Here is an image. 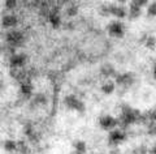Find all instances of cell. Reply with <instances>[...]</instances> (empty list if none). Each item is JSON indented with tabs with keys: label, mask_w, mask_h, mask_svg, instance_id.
I'll list each match as a JSON object with an SVG mask.
<instances>
[{
	"label": "cell",
	"mask_w": 156,
	"mask_h": 154,
	"mask_svg": "<svg viewBox=\"0 0 156 154\" xmlns=\"http://www.w3.org/2000/svg\"><path fill=\"white\" fill-rule=\"evenodd\" d=\"M26 42V37L25 33L20 29H9L5 32L4 36V43L8 44L9 47H12L14 50H17L20 47H22Z\"/></svg>",
	"instance_id": "6da1fadb"
},
{
	"label": "cell",
	"mask_w": 156,
	"mask_h": 154,
	"mask_svg": "<svg viewBox=\"0 0 156 154\" xmlns=\"http://www.w3.org/2000/svg\"><path fill=\"white\" fill-rule=\"evenodd\" d=\"M64 105L68 110H73V111H77V112H81L83 114L86 111V106L85 103L78 99L74 94H68V96L64 98Z\"/></svg>",
	"instance_id": "7a4b0ae2"
},
{
	"label": "cell",
	"mask_w": 156,
	"mask_h": 154,
	"mask_svg": "<svg viewBox=\"0 0 156 154\" xmlns=\"http://www.w3.org/2000/svg\"><path fill=\"white\" fill-rule=\"evenodd\" d=\"M148 6L147 0H133L129 3L128 7V17L130 20H136L142 14V7Z\"/></svg>",
	"instance_id": "3957f363"
},
{
	"label": "cell",
	"mask_w": 156,
	"mask_h": 154,
	"mask_svg": "<svg viewBox=\"0 0 156 154\" xmlns=\"http://www.w3.org/2000/svg\"><path fill=\"white\" fill-rule=\"evenodd\" d=\"M128 136H126V132L119 130V128H115L112 130L109 133H108V145L112 146V148H117L120 144H122Z\"/></svg>",
	"instance_id": "277c9868"
},
{
	"label": "cell",
	"mask_w": 156,
	"mask_h": 154,
	"mask_svg": "<svg viewBox=\"0 0 156 154\" xmlns=\"http://www.w3.org/2000/svg\"><path fill=\"white\" fill-rule=\"evenodd\" d=\"M107 32L113 38H122L125 36V25L119 20H116L107 25Z\"/></svg>",
	"instance_id": "5b68a950"
},
{
	"label": "cell",
	"mask_w": 156,
	"mask_h": 154,
	"mask_svg": "<svg viewBox=\"0 0 156 154\" xmlns=\"http://www.w3.org/2000/svg\"><path fill=\"white\" fill-rule=\"evenodd\" d=\"M27 60H29V56L25 52L17 51L8 59V63H9V67L11 68H25Z\"/></svg>",
	"instance_id": "8992f818"
},
{
	"label": "cell",
	"mask_w": 156,
	"mask_h": 154,
	"mask_svg": "<svg viewBox=\"0 0 156 154\" xmlns=\"http://www.w3.org/2000/svg\"><path fill=\"white\" fill-rule=\"evenodd\" d=\"M135 78H134V74L130 73V72H126V73H117L115 76V84L119 85L124 89H129L131 85L134 84Z\"/></svg>",
	"instance_id": "52a82bcc"
},
{
	"label": "cell",
	"mask_w": 156,
	"mask_h": 154,
	"mask_svg": "<svg viewBox=\"0 0 156 154\" xmlns=\"http://www.w3.org/2000/svg\"><path fill=\"white\" fill-rule=\"evenodd\" d=\"M99 126H100L101 130L111 132L112 130L117 128V119L115 116L108 115V114H107V115L100 116V119H99Z\"/></svg>",
	"instance_id": "ba28073f"
},
{
	"label": "cell",
	"mask_w": 156,
	"mask_h": 154,
	"mask_svg": "<svg viewBox=\"0 0 156 154\" xmlns=\"http://www.w3.org/2000/svg\"><path fill=\"white\" fill-rule=\"evenodd\" d=\"M20 93H21V96L26 101L31 99V97L34 96V85H33L31 78H27V80L20 84Z\"/></svg>",
	"instance_id": "9c48e42d"
},
{
	"label": "cell",
	"mask_w": 156,
	"mask_h": 154,
	"mask_svg": "<svg viewBox=\"0 0 156 154\" xmlns=\"http://www.w3.org/2000/svg\"><path fill=\"white\" fill-rule=\"evenodd\" d=\"M18 25V16L17 14H13V13H8L5 16H3L2 18V26L4 29H16V26Z\"/></svg>",
	"instance_id": "30bf717a"
},
{
	"label": "cell",
	"mask_w": 156,
	"mask_h": 154,
	"mask_svg": "<svg viewBox=\"0 0 156 154\" xmlns=\"http://www.w3.org/2000/svg\"><path fill=\"white\" fill-rule=\"evenodd\" d=\"M100 74L105 78V80H112V78H115V76L117 74V71L111 63H105L100 67Z\"/></svg>",
	"instance_id": "8fae6325"
},
{
	"label": "cell",
	"mask_w": 156,
	"mask_h": 154,
	"mask_svg": "<svg viewBox=\"0 0 156 154\" xmlns=\"http://www.w3.org/2000/svg\"><path fill=\"white\" fill-rule=\"evenodd\" d=\"M48 102L47 96L44 93H37L34 94L30 99V105L31 107H41V106H46Z\"/></svg>",
	"instance_id": "7c38bea8"
},
{
	"label": "cell",
	"mask_w": 156,
	"mask_h": 154,
	"mask_svg": "<svg viewBox=\"0 0 156 154\" xmlns=\"http://www.w3.org/2000/svg\"><path fill=\"white\" fill-rule=\"evenodd\" d=\"M112 16L119 18V21L121 18H125L126 16H128V8L121 6V4H119V6H116V4H113V9H112Z\"/></svg>",
	"instance_id": "4fadbf2b"
},
{
	"label": "cell",
	"mask_w": 156,
	"mask_h": 154,
	"mask_svg": "<svg viewBox=\"0 0 156 154\" xmlns=\"http://www.w3.org/2000/svg\"><path fill=\"white\" fill-rule=\"evenodd\" d=\"M100 90L103 92L104 94H107V96L112 94V93L116 90V84H115V81L113 80H105L103 84H101Z\"/></svg>",
	"instance_id": "5bb4252c"
},
{
	"label": "cell",
	"mask_w": 156,
	"mask_h": 154,
	"mask_svg": "<svg viewBox=\"0 0 156 154\" xmlns=\"http://www.w3.org/2000/svg\"><path fill=\"white\" fill-rule=\"evenodd\" d=\"M73 146H74V152L76 154H86L87 153V145L85 141L82 140H78L73 144Z\"/></svg>",
	"instance_id": "9a60e30c"
},
{
	"label": "cell",
	"mask_w": 156,
	"mask_h": 154,
	"mask_svg": "<svg viewBox=\"0 0 156 154\" xmlns=\"http://www.w3.org/2000/svg\"><path fill=\"white\" fill-rule=\"evenodd\" d=\"M78 9L80 8H78L77 4H69V6L66 7V9H65V13H66L68 17L73 18V17H76L78 14Z\"/></svg>",
	"instance_id": "2e32d148"
},
{
	"label": "cell",
	"mask_w": 156,
	"mask_h": 154,
	"mask_svg": "<svg viewBox=\"0 0 156 154\" xmlns=\"http://www.w3.org/2000/svg\"><path fill=\"white\" fill-rule=\"evenodd\" d=\"M4 149H5L8 153L17 152V142L13 141V140H7L5 142H4Z\"/></svg>",
	"instance_id": "e0dca14e"
},
{
	"label": "cell",
	"mask_w": 156,
	"mask_h": 154,
	"mask_svg": "<svg viewBox=\"0 0 156 154\" xmlns=\"http://www.w3.org/2000/svg\"><path fill=\"white\" fill-rule=\"evenodd\" d=\"M112 9H113V4H105V6L100 7V14L104 17L112 16Z\"/></svg>",
	"instance_id": "ac0fdd59"
},
{
	"label": "cell",
	"mask_w": 156,
	"mask_h": 154,
	"mask_svg": "<svg viewBox=\"0 0 156 154\" xmlns=\"http://www.w3.org/2000/svg\"><path fill=\"white\" fill-rule=\"evenodd\" d=\"M143 43H144V46L147 47V48L154 50V48L156 47V38H155L154 36H147Z\"/></svg>",
	"instance_id": "d6986e66"
},
{
	"label": "cell",
	"mask_w": 156,
	"mask_h": 154,
	"mask_svg": "<svg viewBox=\"0 0 156 154\" xmlns=\"http://www.w3.org/2000/svg\"><path fill=\"white\" fill-rule=\"evenodd\" d=\"M17 152H20L21 154H26L29 152V148L26 145V142L23 141H18L17 142Z\"/></svg>",
	"instance_id": "ffe728a7"
},
{
	"label": "cell",
	"mask_w": 156,
	"mask_h": 154,
	"mask_svg": "<svg viewBox=\"0 0 156 154\" xmlns=\"http://www.w3.org/2000/svg\"><path fill=\"white\" fill-rule=\"evenodd\" d=\"M18 3L14 2V0H7L5 3H4V7H5V9H8V11H14V9L17 8Z\"/></svg>",
	"instance_id": "44dd1931"
},
{
	"label": "cell",
	"mask_w": 156,
	"mask_h": 154,
	"mask_svg": "<svg viewBox=\"0 0 156 154\" xmlns=\"http://www.w3.org/2000/svg\"><path fill=\"white\" fill-rule=\"evenodd\" d=\"M147 14H148V16L156 17V2L148 4V7H147Z\"/></svg>",
	"instance_id": "7402d4cb"
},
{
	"label": "cell",
	"mask_w": 156,
	"mask_h": 154,
	"mask_svg": "<svg viewBox=\"0 0 156 154\" xmlns=\"http://www.w3.org/2000/svg\"><path fill=\"white\" fill-rule=\"evenodd\" d=\"M133 154H148V149H147V146H144V145L136 146L133 150Z\"/></svg>",
	"instance_id": "603a6c76"
},
{
	"label": "cell",
	"mask_w": 156,
	"mask_h": 154,
	"mask_svg": "<svg viewBox=\"0 0 156 154\" xmlns=\"http://www.w3.org/2000/svg\"><path fill=\"white\" fill-rule=\"evenodd\" d=\"M146 127H147V133L150 136H156V123H150Z\"/></svg>",
	"instance_id": "cb8c5ba5"
},
{
	"label": "cell",
	"mask_w": 156,
	"mask_h": 154,
	"mask_svg": "<svg viewBox=\"0 0 156 154\" xmlns=\"http://www.w3.org/2000/svg\"><path fill=\"white\" fill-rule=\"evenodd\" d=\"M65 28H66V29H69V30H72V29H74V24L69 21V22H66V24H65Z\"/></svg>",
	"instance_id": "d4e9b609"
},
{
	"label": "cell",
	"mask_w": 156,
	"mask_h": 154,
	"mask_svg": "<svg viewBox=\"0 0 156 154\" xmlns=\"http://www.w3.org/2000/svg\"><path fill=\"white\" fill-rule=\"evenodd\" d=\"M148 154H156V144H155V145L148 150Z\"/></svg>",
	"instance_id": "484cf974"
},
{
	"label": "cell",
	"mask_w": 156,
	"mask_h": 154,
	"mask_svg": "<svg viewBox=\"0 0 156 154\" xmlns=\"http://www.w3.org/2000/svg\"><path fill=\"white\" fill-rule=\"evenodd\" d=\"M109 154H121V152H120V150H119V149H117V148H116V149H113V150H112V152H111Z\"/></svg>",
	"instance_id": "4316f807"
},
{
	"label": "cell",
	"mask_w": 156,
	"mask_h": 154,
	"mask_svg": "<svg viewBox=\"0 0 156 154\" xmlns=\"http://www.w3.org/2000/svg\"><path fill=\"white\" fill-rule=\"evenodd\" d=\"M154 78L156 80V63H155V66H154Z\"/></svg>",
	"instance_id": "83f0119b"
},
{
	"label": "cell",
	"mask_w": 156,
	"mask_h": 154,
	"mask_svg": "<svg viewBox=\"0 0 156 154\" xmlns=\"http://www.w3.org/2000/svg\"><path fill=\"white\" fill-rule=\"evenodd\" d=\"M0 88H2V78H0Z\"/></svg>",
	"instance_id": "f1b7e54d"
}]
</instances>
